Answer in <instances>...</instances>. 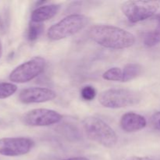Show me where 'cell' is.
<instances>
[{
  "mask_svg": "<svg viewBox=\"0 0 160 160\" xmlns=\"http://www.w3.org/2000/svg\"><path fill=\"white\" fill-rule=\"evenodd\" d=\"M90 37L98 45L112 49H123L134 45L135 36L124 29L107 24H97L90 29Z\"/></svg>",
  "mask_w": 160,
  "mask_h": 160,
  "instance_id": "cell-1",
  "label": "cell"
},
{
  "mask_svg": "<svg viewBox=\"0 0 160 160\" xmlns=\"http://www.w3.org/2000/svg\"><path fill=\"white\" fill-rule=\"evenodd\" d=\"M88 137L106 148H113L117 143V134L109 124L96 117H88L82 122Z\"/></svg>",
  "mask_w": 160,
  "mask_h": 160,
  "instance_id": "cell-2",
  "label": "cell"
},
{
  "mask_svg": "<svg viewBox=\"0 0 160 160\" xmlns=\"http://www.w3.org/2000/svg\"><path fill=\"white\" fill-rule=\"evenodd\" d=\"M142 99L140 93L127 88H111L101 92L100 104L109 109H120L138 104Z\"/></svg>",
  "mask_w": 160,
  "mask_h": 160,
  "instance_id": "cell-3",
  "label": "cell"
},
{
  "mask_svg": "<svg viewBox=\"0 0 160 160\" xmlns=\"http://www.w3.org/2000/svg\"><path fill=\"white\" fill-rule=\"evenodd\" d=\"M88 23V19L82 14H71L55 23L48 31L50 40L59 41L67 38L81 31Z\"/></svg>",
  "mask_w": 160,
  "mask_h": 160,
  "instance_id": "cell-4",
  "label": "cell"
},
{
  "mask_svg": "<svg viewBox=\"0 0 160 160\" xmlns=\"http://www.w3.org/2000/svg\"><path fill=\"white\" fill-rule=\"evenodd\" d=\"M159 7L158 1L130 0L122 4L121 10L130 22L138 23L154 16Z\"/></svg>",
  "mask_w": 160,
  "mask_h": 160,
  "instance_id": "cell-5",
  "label": "cell"
},
{
  "mask_svg": "<svg viewBox=\"0 0 160 160\" xmlns=\"http://www.w3.org/2000/svg\"><path fill=\"white\" fill-rule=\"evenodd\" d=\"M46 61L41 56H35L16 67L9 74V80L13 83L23 84L32 81L44 71Z\"/></svg>",
  "mask_w": 160,
  "mask_h": 160,
  "instance_id": "cell-6",
  "label": "cell"
},
{
  "mask_svg": "<svg viewBox=\"0 0 160 160\" xmlns=\"http://www.w3.org/2000/svg\"><path fill=\"white\" fill-rule=\"evenodd\" d=\"M62 116L55 110L34 109L23 115V122L31 127H48L60 122Z\"/></svg>",
  "mask_w": 160,
  "mask_h": 160,
  "instance_id": "cell-7",
  "label": "cell"
},
{
  "mask_svg": "<svg viewBox=\"0 0 160 160\" xmlns=\"http://www.w3.org/2000/svg\"><path fill=\"white\" fill-rule=\"evenodd\" d=\"M34 145L28 138H4L0 139V155L4 156H20L31 151Z\"/></svg>",
  "mask_w": 160,
  "mask_h": 160,
  "instance_id": "cell-8",
  "label": "cell"
},
{
  "mask_svg": "<svg viewBox=\"0 0 160 160\" xmlns=\"http://www.w3.org/2000/svg\"><path fill=\"white\" fill-rule=\"evenodd\" d=\"M56 97V92L47 88H28L20 92L19 99L24 104L42 103L52 101Z\"/></svg>",
  "mask_w": 160,
  "mask_h": 160,
  "instance_id": "cell-9",
  "label": "cell"
},
{
  "mask_svg": "<svg viewBox=\"0 0 160 160\" xmlns=\"http://www.w3.org/2000/svg\"><path fill=\"white\" fill-rule=\"evenodd\" d=\"M147 125L146 119L135 112H127L120 119V127L128 133L136 132L145 128Z\"/></svg>",
  "mask_w": 160,
  "mask_h": 160,
  "instance_id": "cell-10",
  "label": "cell"
},
{
  "mask_svg": "<svg viewBox=\"0 0 160 160\" xmlns=\"http://www.w3.org/2000/svg\"><path fill=\"white\" fill-rule=\"evenodd\" d=\"M60 9V5L49 4L44 5L37 8L32 12L31 16V22L41 23L44 21L50 20L57 14Z\"/></svg>",
  "mask_w": 160,
  "mask_h": 160,
  "instance_id": "cell-11",
  "label": "cell"
},
{
  "mask_svg": "<svg viewBox=\"0 0 160 160\" xmlns=\"http://www.w3.org/2000/svg\"><path fill=\"white\" fill-rule=\"evenodd\" d=\"M157 22L154 30L146 33L144 37V44L147 47H153L160 42V14L156 17Z\"/></svg>",
  "mask_w": 160,
  "mask_h": 160,
  "instance_id": "cell-12",
  "label": "cell"
},
{
  "mask_svg": "<svg viewBox=\"0 0 160 160\" xmlns=\"http://www.w3.org/2000/svg\"><path fill=\"white\" fill-rule=\"evenodd\" d=\"M142 67L138 63H128L123 70L122 82H128L138 77L142 73Z\"/></svg>",
  "mask_w": 160,
  "mask_h": 160,
  "instance_id": "cell-13",
  "label": "cell"
},
{
  "mask_svg": "<svg viewBox=\"0 0 160 160\" xmlns=\"http://www.w3.org/2000/svg\"><path fill=\"white\" fill-rule=\"evenodd\" d=\"M17 90V86L12 83H0V99L12 96Z\"/></svg>",
  "mask_w": 160,
  "mask_h": 160,
  "instance_id": "cell-14",
  "label": "cell"
},
{
  "mask_svg": "<svg viewBox=\"0 0 160 160\" xmlns=\"http://www.w3.org/2000/svg\"><path fill=\"white\" fill-rule=\"evenodd\" d=\"M103 78L106 81H121L123 78V70L119 67H112L106 70L102 75Z\"/></svg>",
  "mask_w": 160,
  "mask_h": 160,
  "instance_id": "cell-15",
  "label": "cell"
},
{
  "mask_svg": "<svg viewBox=\"0 0 160 160\" xmlns=\"http://www.w3.org/2000/svg\"><path fill=\"white\" fill-rule=\"evenodd\" d=\"M44 28L42 23H33L31 22L29 25L28 31V38L30 42H34L38 38L42 32L43 31Z\"/></svg>",
  "mask_w": 160,
  "mask_h": 160,
  "instance_id": "cell-16",
  "label": "cell"
},
{
  "mask_svg": "<svg viewBox=\"0 0 160 160\" xmlns=\"http://www.w3.org/2000/svg\"><path fill=\"white\" fill-rule=\"evenodd\" d=\"M81 95L85 101H92L96 96V90L92 86H85L81 89Z\"/></svg>",
  "mask_w": 160,
  "mask_h": 160,
  "instance_id": "cell-17",
  "label": "cell"
},
{
  "mask_svg": "<svg viewBox=\"0 0 160 160\" xmlns=\"http://www.w3.org/2000/svg\"><path fill=\"white\" fill-rule=\"evenodd\" d=\"M151 123L156 130L160 131V112H156L152 116Z\"/></svg>",
  "mask_w": 160,
  "mask_h": 160,
  "instance_id": "cell-18",
  "label": "cell"
},
{
  "mask_svg": "<svg viewBox=\"0 0 160 160\" xmlns=\"http://www.w3.org/2000/svg\"><path fill=\"white\" fill-rule=\"evenodd\" d=\"M127 160H152L148 157H141V156H132Z\"/></svg>",
  "mask_w": 160,
  "mask_h": 160,
  "instance_id": "cell-19",
  "label": "cell"
},
{
  "mask_svg": "<svg viewBox=\"0 0 160 160\" xmlns=\"http://www.w3.org/2000/svg\"><path fill=\"white\" fill-rule=\"evenodd\" d=\"M62 160H90L86 157H73V158H69V159H65Z\"/></svg>",
  "mask_w": 160,
  "mask_h": 160,
  "instance_id": "cell-20",
  "label": "cell"
},
{
  "mask_svg": "<svg viewBox=\"0 0 160 160\" xmlns=\"http://www.w3.org/2000/svg\"><path fill=\"white\" fill-rule=\"evenodd\" d=\"M2 54V43L0 42V58H1Z\"/></svg>",
  "mask_w": 160,
  "mask_h": 160,
  "instance_id": "cell-21",
  "label": "cell"
}]
</instances>
